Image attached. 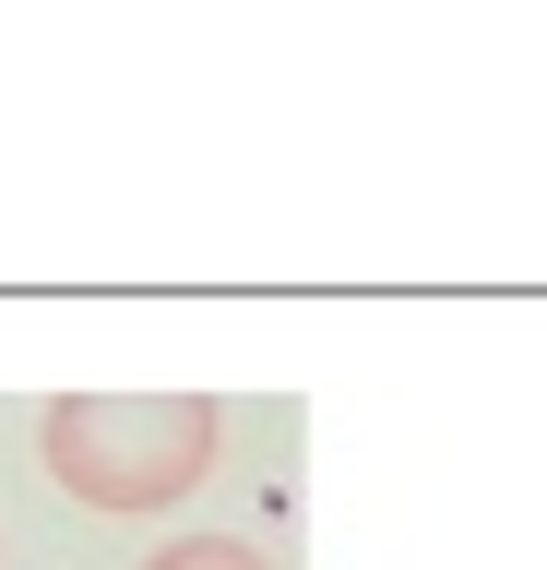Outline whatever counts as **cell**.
<instances>
[{
    "instance_id": "1",
    "label": "cell",
    "mask_w": 547,
    "mask_h": 570,
    "mask_svg": "<svg viewBox=\"0 0 547 570\" xmlns=\"http://www.w3.org/2000/svg\"><path fill=\"white\" fill-rule=\"evenodd\" d=\"M215 440L226 416L203 392H60L37 416L48 488L84 511H179L215 475Z\"/></svg>"
},
{
    "instance_id": "2",
    "label": "cell",
    "mask_w": 547,
    "mask_h": 570,
    "mask_svg": "<svg viewBox=\"0 0 547 570\" xmlns=\"http://www.w3.org/2000/svg\"><path fill=\"white\" fill-rule=\"evenodd\" d=\"M144 570H274L262 547H238V534H179V547H155Z\"/></svg>"
}]
</instances>
